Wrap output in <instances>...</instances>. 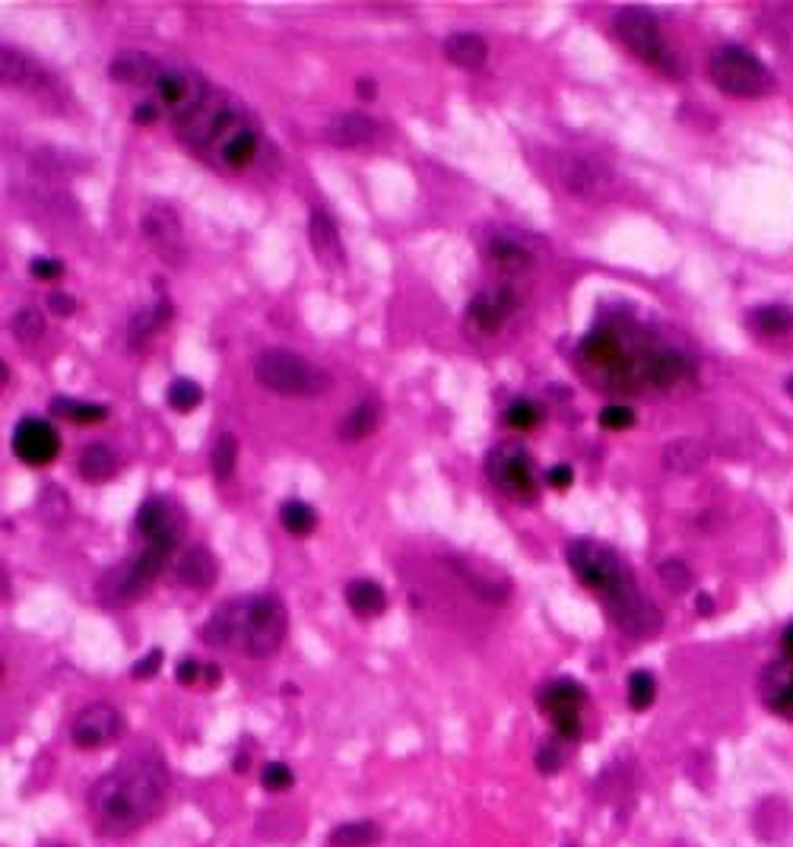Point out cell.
Segmentation results:
<instances>
[{
  "instance_id": "obj_1",
  "label": "cell",
  "mask_w": 793,
  "mask_h": 847,
  "mask_svg": "<svg viewBox=\"0 0 793 847\" xmlns=\"http://www.w3.org/2000/svg\"><path fill=\"white\" fill-rule=\"evenodd\" d=\"M169 803V768L156 756H134L89 787V816L102 835H131Z\"/></svg>"
},
{
  "instance_id": "obj_2",
  "label": "cell",
  "mask_w": 793,
  "mask_h": 847,
  "mask_svg": "<svg viewBox=\"0 0 793 847\" xmlns=\"http://www.w3.org/2000/svg\"><path fill=\"white\" fill-rule=\"evenodd\" d=\"M565 559L587 591L603 600L606 613H610V619L625 635L644 641L660 632L657 606L638 591L632 568L622 562V556L613 546L597 540H575L568 543Z\"/></svg>"
},
{
  "instance_id": "obj_3",
  "label": "cell",
  "mask_w": 793,
  "mask_h": 847,
  "mask_svg": "<svg viewBox=\"0 0 793 847\" xmlns=\"http://www.w3.org/2000/svg\"><path fill=\"white\" fill-rule=\"evenodd\" d=\"M178 134L191 150L204 153L213 165H223L229 172L251 169L264 153V134L257 118L219 89H210L207 102L178 124Z\"/></svg>"
},
{
  "instance_id": "obj_4",
  "label": "cell",
  "mask_w": 793,
  "mask_h": 847,
  "mask_svg": "<svg viewBox=\"0 0 793 847\" xmlns=\"http://www.w3.org/2000/svg\"><path fill=\"white\" fill-rule=\"evenodd\" d=\"M254 378L261 388L280 394V397H321L330 391V372L308 362L305 356L292 353L283 346L261 349L254 359Z\"/></svg>"
},
{
  "instance_id": "obj_5",
  "label": "cell",
  "mask_w": 793,
  "mask_h": 847,
  "mask_svg": "<svg viewBox=\"0 0 793 847\" xmlns=\"http://www.w3.org/2000/svg\"><path fill=\"white\" fill-rule=\"evenodd\" d=\"M708 77L711 83L736 99H759L768 96L774 77L771 70L755 58L752 51L743 45H721L708 61Z\"/></svg>"
},
{
  "instance_id": "obj_6",
  "label": "cell",
  "mask_w": 793,
  "mask_h": 847,
  "mask_svg": "<svg viewBox=\"0 0 793 847\" xmlns=\"http://www.w3.org/2000/svg\"><path fill=\"white\" fill-rule=\"evenodd\" d=\"M286 632H289V613H286V603L280 597L276 594L248 597L238 651H245L251 657H270L283 648Z\"/></svg>"
},
{
  "instance_id": "obj_7",
  "label": "cell",
  "mask_w": 793,
  "mask_h": 847,
  "mask_svg": "<svg viewBox=\"0 0 793 847\" xmlns=\"http://www.w3.org/2000/svg\"><path fill=\"white\" fill-rule=\"evenodd\" d=\"M613 32L616 39L629 48L641 64L657 67V70H673V58L667 39H663L657 16L648 7H622L613 16Z\"/></svg>"
},
{
  "instance_id": "obj_8",
  "label": "cell",
  "mask_w": 793,
  "mask_h": 847,
  "mask_svg": "<svg viewBox=\"0 0 793 847\" xmlns=\"http://www.w3.org/2000/svg\"><path fill=\"white\" fill-rule=\"evenodd\" d=\"M156 89V105L169 115L175 124L188 121L200 105L207 102L210 96V83L200 77L194 70H184V67H162L159 77L153 80Z\"/></svg>"
},
{
  "instance_id": "obj_9",
  "label": "cell",
  "mask_w": 793,
  "mask_h": 847,
  "mask_svg": "<svg viewBox=\"0 0 793 847\" xmlns=\"http://www.w3.org/2000/svg\"><path fill=\"white\" fill-rule=\"evenodd\" d=\"M537 702L543 708V714L549 717L552 730L562 743H575L581 736V708L587 702V692L578 679H552L546 683L537 695Z\"/></svg>"
},
{
  "instance_id": "obj_10",
  "label": "cell",
  "mask_w": 793,
  "mask_h": 847,
  "mask_svg": "<svg viewBox=\"0 0 793 847\" xmlns=\"http://www.w3.org/2000/svg\"><path fill=\"white\" fill-rule=\"evenodd\" d=\"M486 476L489 483L511 495V499H533L537 495V476H533V460L521 445H505L492 448L486 457Z\"/></svg>"
},
{
  "instance_id": "obj_11",
  "label": "cell",
  "mask_w": 793,
  "mask_h": 847,
  "mask_svg": "<svg viewBox=\"0 0 793 847\" xmlns=\"http://www.w3.org/2000/svg\"><path fill=\"white\" fill-rule=\"evenodd\" d=\"M165 559H169V552L159 549V546H146L140 556H134L131 562H124L118 572H112L105 578V597L112 603H131L137 597H143L146 591H150V584L162 575L165 568Z\"/></svg>"
},
{
  "instance_id": "obj_12",
  "label": "cell",
  "mask_w": 793,
  "mask_h": 847,
  "mask_svg": "<svg viewBox=\"0 0 793 847\" xmlns=\"http://www.w3.org/2000/svg\"><path fill=\"white\" fill-rule=\"evenodd\" d=\"M140 232L146 238V245L156 251L159 261H165L169 267H184V261H188V242H184L181 219L172 207L156 204L146 210Z\"/></svg>"
},
{
  "instance_id": "obj_13",
  "label": "cell",
  "mask_w": 793,
  "mask_h": 847,
  "mask_svg": "<svg viewBox=\"0 0 793 847\" xmlns=\"http://www.w3.org/2000/svg\"><path fill=\"white\" fill-rule=\"evenodd\" d=\"M134 524L143 533L146 546H159L165 552H172L184 533V511L172 499H165V495H150L137 508Z\"/></svg>"
},
{
  "instance_id": "obj_14",
  "label": "cell",
  "mask_w": 793,
  "mask_h": 847,
  "mask_svg": "<svg viewBox=\"0 0 793 847\" xmlns=\"http://www.w3.org/2000/svg\"><path fill=\"white\" fill-rule=\"evenodd\" d=\"M559 181L568 194L575 197H603L613 188V169L603 159L594 156H581V153H568L559 159Z\"/></svg>"
},
{
  "instance_id": "obj_15",
  "label": "cell",
  "mask_w": 793,
  "mask_h": 847,
  "mask_svg": "<svg viewBox=\"0 0 793 847\" xmlns=\"http://www.w3.org/2000/svg\"><path fill=\"white\" fill-rule=\"evenodd\" d=\"M124 730L121 711L108 702H92L86 705L70 724V743L77 749H102L115 743Z\"/></svg>"
},
{
  "instance_id": "obj_16",
  "label": "cell",
  "mask_w": 793,
  "mask_h": 847,
  "mask_svg": "<svg viewBox=\"0 0 793 847\" xmlns=\"http://www.w3.org/2000/svg\"><path fill=\"white\" fill-rule=\"evenodd\" d=\"M61 451V438L51 422L39 416H26L13 429V454L29 467H48Z\"/></svg>"
},
{
  "instance_id": "obj_17",
  "label": "cell",
  "mask_w": 793,
  "mask_h": 847,
  "mask_svg": "<svg viewBox=\"0 0 793 847\" xmlns=\"http://www.w3.org/2000/svg\"><path fill=\"white\" fill-rule=\"evenodd\" d=\"M518 305H521L518 296H514V289H508V286L483 289L470 299L467 318L483 330V334H495V330H499L514 311H518Z\"/></svg>"
},
{
  "instance_id": "obj_18",
  "label": "cell",
  "mask_w": 793,
  "mask_h": 847,
  "mask_svg": "<svg viewBox=\"0 0 793 847\" xmlns=\"http://www.w3.org/2000/svg\"><path fill=\"white\" fill-rule=\"evenodd\" d=\"M245 603H248V597H232L219 606V610L204 622V629H200L204 644H210V648H235L238 651V641H242Z\"/></svg>"
},
{
  "instance_id": "obj_19",
  "label": "cell",
  "mask_w": 793,
  "mask_h": 847,
  "mask_svg": "<svg viewBox=\"0 0 793 847\" xmlns=\"http://www.w3.org/2000/svg\"><path fill=\"white\" fill-rule=\"evenodd\" d=\"M0 73H4V83L16 86V89L42 92V89L51 86L48 70L35 58H29L23 48H13V45L0 48Z\"/></svg>"
},
{
  "instance_id": "obj_20",
  "label": "cell",
  "mask_w": 793,
  "mask_h": 847,
  "mask_svg": "<svg viewBox=\"0 0 793 847\" xmlns=\"http://www.w3.org/2000/svg\"><path fill=\"white\" fill-rule=\"evenodd\" d=\"M759 692H762V702L768 711L793 717V660L790 657L771 660L762 670Z\"/></svg>"
},
{
  "instance_id": "obj_21",
  "label": "cell",
  "mask_w": 793,
  "mask_h": 847,
  "mask_svg": "<svg viewBox=\"0 0 793 847\" xmlns=\"http://www.w3.org/2000/svg\"><path fill=\"white\" fill-rule=\"evenodd\" d=\"M378 137V124L362 115V112H343L330 118L324 127V140L340 146V150H356V146H368Z\"/></svg>"
},
{
  "instance_id": "obj_22",
  "label": "cell",
  "mask_w": 793,
  "mask_h": 847,
  "mask_svg": "<svg viewBox=\"0 0 793 847\" xmlns=\"http://www.w3.org/2000/svg\"><path fill=\"white\" fill-rule=\"evenodd\" d=\"M308 238H311V248H315V257L327 267H343L346 257H343V242H340V229L334 223V216L327 210L315 207L308 216Z\"/></svg>"
},
{
  "instance_id": "obj_23",
  "label": "cell",
  "mask_w": 793,
  "mask_h": 847,
  "mask_svg": "<svg viewBox=\"0 0 793 847\" xmlns=\"http://www.w3.org/2000/svg\"><path fill=\"white\" fill-rule=\"evenodd\" d=\"M175 578L181 587H191V591H210L216 581V559L207 546H191L181 552V559L175 562Z\"/></svg>"
},
{
  "instance_id": "obj_24",
  "label": "cell",
  "mask_w": 793,
  "mask_h": 847,
  "mask_svg": "<svg viewBox=\"0 0 793 847\" xmlns=\"http://www.w3.org/2000/svg\"><path fill=\"white\" fill-rule=\"evenodd\" d=\"M162 64L156 58H150L146 51H137V48H124L118 51L112 64H108V77H112L115 83H131V86H140V83H150L159 77Z\"/></svg>"
},
{
  "instance_id": "obj_25",
  "label": "cell",
  "mask_w": 793,
  "mask_h": 847,
  "mask_svg": "<svg viewBox=\"0 0 793 847\" xmlns=\"http://www.w3.org/2000/svg\"><path fill=\"white\" fill-rule=\"evenodd\" d=\"M441 51H445V58L460 67V70H479L486 64L489 58V45L483 35L476 32H454L445 39V45H441Z\"/></svg>"
},
{
  "instance_id": "obj_26",
  "label": "cell",
  "mask_w": 793,
  "mask_h": 847,
  "mask_svg": "<svg viewBox=\"0 0 793 847\" xmlns=\"http://www.w3.org/2000/svg\"><path fill=\"white\" fill-rule=\"evenodd\" d=\"M346 603L359 619H378L387 610L384 587L372 578H356L346 584Z\"/></svg>"
},
{
  "instance_id": "obj_27",
  "label": "cell",
  "mask_w": 793,
  "mask_h": 847,
  "mask_svg": "<svg viewBox=\"0 0 793 847\" xmlns=\"http://www.w3.org/2000/svg\"><path fill=\"white\" fill-rule=\"evenodd\" d=\"M378 426H381V403L375 397H368V400H359L356 407L346 413L337 435L343 441H362L368 435H375Z\"/></svg>"
},
{
  "instance_id": "obj_28",
  "label": "cell",
  "mask_w": 793,
  "mask_h": 847,
  "mask_svg": "<svg viewBox=\"0 0 793 847\" xmlns=\"http://www.w3.org/2000/svg\"><path fill=\"white\" fill-rule=\"evenodd\" d=\"M708 464V448L698 438H676L673 445L663 448V467L673 473H695L698 467Z\"/></svg>"
},
{
  "instance_id": "obj_29",
  "label": "cell",
  "mask_w": 793,
  "mask_h": 847,
  "mask_svg": "<svg viewBox=\"0 0 793 847\" xmlns=\"http://www.w3.org/2000/svg\"><path fill=\"white\" fill-rule=\"evenodd\" d=\"M749 327L762 340H784L793 337V311L787 305H762L749 315Z\"/></svg>"
},
{
  "instance_id": "obj_30",
  "label": "cell",
  "mask_w": 793,
  "mask_h": 847,
  "mask_svg": "<svg viewBox=\"0 0 793 847\" xmlns=\"http://www.w3.org/2000/svg\"><path fill=\"white\" fill-rule=\"evenodd\" d=\"M486 254H489V264H495L502 273H518V270H527L533 264L530 248H524L518 238H511V235L492 238Z\"/></svg>"
},
{
  "instance_id": "obj_31",
  "label": "cell",
  "mask_w": 793,
  "mask_h": 847,
  "mask_svg": "<svg viewBox=\"0 0 793 847\" xmlns=\"http://www.w3.org/2000/svg\"><path fill=\"white\" fill-rule=\"evenodd\" d=\"M118 470V457L115 451L102 445V441H92V445H86L80 451V476L86 483H105L112 480Z\"/></svg>"
},
{
  "instance_id": "obj_32",
  "label": "cell",
  "mask_w": 793,
  "mask_h": 847,
  "mask_svg": "<svg viewBox=\"0 0 793 847\" xmlns=\"http://www.w3.org/2000/svg\"><path fill=\"white\" fill-rule=\"evenodd\" d=\"M381 841V828L368 819L343 822L330 832V844L334 847H375Z\"/></svg>"
},
{
  "instance_id": "obj_33",
  "label": "cell",
  "mask_w": 793,
  "mask_h": 847,
  "mask_svg": "<svg viewBox=\"0 0 793 847\" xmlns=\"http://www.w3.org/2000/svg\"><path fill=\"white\" fill-rule=\"evenodd\" d=\"M169 315H172L169 302H156L153 308H143L140 315H134L131 334H127V343H131V349H137V346H143L146 340H150L156 330H159L165 321H169Z\"/></svg>"
},
{
  "instance_id": "obj_34",
  "label": "cell",
  "mask_w": 793,
  "mask_h": 847,
  "mask_svg": "<svg viewBox=\"0 0 793 847\" xmlns=\"http://www.w3.org/2000/svg\"><path fill=\"white\" fill-rule=\"evenodd\" d=\"M51 413L64 416L70 422H80V426H89V422H102L108 416V410L102 403H86V400H73V397H54L51 400Z\"/></svg>"
},
{
  "instance_id": "obj_35",
  "label": "cell",
  "mask_w": 793,
  "mask_h": 847,
  "mask_svg": "<svg viewBox=\"0 0 793 847\" xmlns=\"http://www.w3.org/2000/svg\"><path fill=\"white\" fill-rule=\"evenodd\" d=\"M280 524L292 533V537H308L311 530L318 524V514L308 502L302 499H289L280 505Z\"/></svg>"
},
{
  "instance_id": "obj_36",
  "label": "cell",
  "mask_w": 793,
  "mask_h": 847,
  "mask_svg": "<svg viewBox=\"0 0 793 847\" xmlns=\"http://www.w3.org/2000/svg\"><path fill=\"white\" fill-rule=\"evenodd\" d=\"M10 334L20 340V343H26V346L35 343V340H42V334H45V318H42V311L35 308V305H23V308L10 318Z\"/></svg>"
},
{
  "instance_id": "obj_37",
  "label": "cell",
  "mask_w": 793,
  "mask_h": 847,
  "mask_svg": "<svg viewBox=\"0 0 793 847\" xmlns=\"http://www.w3.org/2000/svg\"><path fill=\"white\" fill-rule=\"evenodd\" d=\"M235 460H238L235 435H232V432H223V435L216 438L213 454H210V470H213L216 480H229V476L235 473Z\"/></svg>"
},
{
  "instance_id": "obj_38",
  "label": "cell",
  "mask_w": 793,
  "mask_h": 847,
  "mask_svg": "<svg viewBox=\"0 0 793 847\" xmlns=\"http://www.w3.org/2000/svg\"><path fill=\"white\" fill-rule=\"evenodd\" d=\"M657 698V679L648 670H635L629 676V705L632 711H648Z\"/></svg>"
},
{
  "instance_id": "obj_39",
  "label": "cell",
  "mask_w": 793,
  "mask_h": 847,
  "mask_svg": "<svg viewBox=\"0 0 793 847\" xmlns=\"http://www.w3.org/2000/svg\"><path fill=\"white\" fill-rule=\"evenodd\" d=\"M169 407L178 410V413H191L197 410V403L204 400V391H200V384L191 381V378H175L172 388H169Z\"/></svg>"
},
{
  "instance_id": "obj_40",
  "label": "cell",
  "mask_w": 793,
  "mask_h": 847,
  "mask_svg": "<svg viewBox=\"0 0 793 847\" xmlns=\"http://www.w3.org/2000/svg\"><path fill=\"white\" fill-rule=\"evenodd\" d=\"M543 419V410H540V403H533V400H514L511 407L505 410V422L511 429H518V432H527V429H533L537 426V422Z\"/></svg>"
},
{
  "instance_id": "obj_41",
  "label": "cell",
  "mask_w": 793,
  "mask_h": 847,
  "mask_svg": "<svg viewBox=\"0 0 793 847\" xmlns=\"http://www.w3.org/2000/svg\"><path fill=\"white\" fill-rule=\"evenodd\" d=\"M657 575H660V581L667 584L670 591H676V594L689 591V587H692V568L682 562V559H663V562L657 565Z\"/></svg>"
},
{
  "instance_id": "obj_42",
  "label": "cell",
  "mask_w": 793,
  "mask_h": 847,
  "mask_svg": "<svg viewBox=\"0 0 793 847\" xmlns=\"http://www.w3.org/2000/svg\"><path fill=\"white\" fill-rule=\"evenodd\" d=\"M774 16V29H771V39L778 42L784 48V54L793 61V4H784V7H774L771 10Z\"/></svg>"
},
{
  "instance_id": "obj_43",
  "label": "cell",
  "mask_w": 793,
  "mask_h": 847,
  "mask_svg": "<svg viewBox=\"0 0 793 847\" xmlns=\"http://www.w3.org/2000/svg\"><path fill=\"white\" fill-rule=\"evenodd\" d=\"M454 568H457V575L464 578V584L470 587V591H476L479 597H486V600H502V597L508 594V591H505V584H495L492 578L476 575L473 568H467V565L454 562Z\"/></svg>"
},
{
  "instance_id": "obj_44",
  "label": "cell",
  "mask_w": 793,
  "mask_h": 847,
  "mask_svg": "<svg viewBox=\"0 0 793 847\" xmlns=\"http://www.w3.org/2000/svg\"><path fill=\"white\" fill-rule=\"evenodd\" d=\"M261 784L267 790H273V794H283V790H289L295 784V775L286 762H267L264 771H261Z\"/></svg>"
},
{
  "instance_id": "obj_45",
  "label": "cell",
  "mask_w": 793,
  "mask_h": 847,
  "mask_svg": "<svg viewBox=\"0 0 793 847\" xmlns=\"http://www.w3.org/2000/svg\"><path fill=\"white\" fill-rule=\"evenodd\" d=\"M600 426L610 432H625L635 426V413L632 407H622V403H610V407L600 410Z\"/></svg>"
},
{
  "instance_id": "obj_46",
  "label": "cell",
  "mask_w": 793,
  "mask_h": 847,
  "mask_svg": "<svg viewBox=\"0 0 793 847\" xmlns=\"http://www.w3.org/2000/svg\"><path fill=\"white\" fill-rule=\"evenodd\" d=\"M565 765V752H562V740L556 736V740H549L537 749V768L543 771V775H556V771Z\"/></svg>"
},
{
  "instance_id": "obj_47",
  "label": "cell",
  "mask_w": 793,
  "mask_h": 847,
  "mask_svg": "<svg viewBox=\"0 0 793 847\" xmlns=\"http://www.w3.org/2000/svg\"><path fill=\"white\" fill-rule=\"evenodd\" d=\"M29 273L35 276V280H42V283H54V280H61L64 264H61V261H51V257H39V261L29 264Z\"/></svg>"
},
{
  "instance_id": "obj_48",
  "label": "cell",
  "mask_w": 793,
  "mask_h": 847,
  "mask_svg": "<svg viewBox=\"0 0 793 847\" xmlns=\"http://www.w3.org/2000/svg\"><path fill=\"white\" fill-rule=\"evenodd\" d=\"M159 667H162V651H159V648H153L150 654L137 660L134 670H131V676H134V679H150V676H156V673H159Z\"/></svg>"
},
{
  "instance_id": "obj_49",
  "label": "cell",
  "mask_w": 793,
  "mask_h": 847,
  "mask_svg": "<svg viewBox=\"0 0 793 847\" xmlns=\"http://www.w3.org/2000/svg\"><path fill=\"white\" fill-rule=\"evenodd\" d=\"M200 673H204V667H200V660H194V657H181L178 667H175V679L181 686H194L200 679Z\"/></svg>"
},
{
  "instance_id": "obj_50",
  "label": "cell",
  "mask_w": 793,
  "mask_h": 847,
  "mask_svg": "<svg viewBox=\"0 0 793 847\" xmlns=\"http://www.w3.org/2000/svg\"><path fill=\"white\" fill-rule=\"evenodd\" d=\"M546 483L552 489H568L571 483H575V473H571V467H565V464H556V467H549Z\"/></svg>"
},
{
  "instance_id": "obj_51",
  "label": "cell",
  "mask_w": 793,
  "mask_h": 847,
  "mask_svg": "<svg viewBox=\"0 0 793 847\" xmlns=\"http://www.w3.org/2000/svg\"><path fill=\"white\" fill-rule=\"evenodd\" d=\"M48 305L54 315H73V311H77V302H73V296H67V292H51Z\"/></svg>"
},
{
  "instance_id": "obj_52",
  "label": "cell",
  "mask_w": 793,
  "mask_h": 847,
  "mask_svg": "<svg viewBox=\"0 0 793 847\" xmlns=\"http://www.w3.org/2000/svg\"><path fill=\"white\" fill-rule=\"evenodd\" d=\"M159 112H162V108H159L156 102H140V105L134 108V121H137V124H153V121L159 118Z\"/></svg>"
},
{
  "instance_id": "obj_53",
  "label": "cell",
  "mask_w": 793,
  "mask_h": 847,
  "mask_svg": "<svg viewBox=\"0 0 793 847\" xmlns=\"http://www.w3.org/2000/svg\"><path fill=\"white\" fill-rule=\"evenodd\" d=\"M356 92H359V99H375L378 86H375V80H368V77H359V83H356Z\"/></svg>"
},
{
  "instance_id": "obj_54",
  "label": "cell",
  "mask_w": 793,
  "mask_h": 847,
  "mask_svg": "<svg viewBox=\"0 0 793 847\" xmlns=\"http://www.w3.org/2000/svg\"><path fill=\"white\" fill-rule=\"evenodd\" d=\"M695 613H698V616H711V613H714V603H711L708 594H698V597H695Z\"/></svg>"
},
{
  "instance_id": "obj_55",
  "label": "cell",
  "mask_w": 793,
  "mask_h": 847,
  "mask_svg": "<svg viewBox=\"0 0 793 847\" xmlns=\"http://www.w3.org/2000/svg\"><path fill=\"white\" fill-rule=\"evenodd\" d=\"M781 648H784V657L793 660V622L784 629V638H781Z\"/></svg>"
},
{
  "instance_id": "obj_56",
  "label": "cell",
  "mask_w": 793,
  "mask_h": 847,
  "mask_svg": "<svg viewBox=\"0 0 793 847\" xmlns=\"http://www.w3.org/2000/svg\"><path fill=\"white\" fill-rule=\"evenodd\" d=\"M204 676H207V686H216V683H219V676H223V673H219V667H216V664H207V667H204Z\"/></svg>"
},
{
  "instance_id": "obj_57",
  "label": "cell",
  "mask_w": 793,
  "mask_h": 847,
  "mask_svg": "<svg viewBox=\"0 0 793 847\" xmlns=\"http://www.w3.org/2000/svg\"><path fill=\"white\" fill-rule=\"evenodd\" d=\"M787 394H790V397H793V378H790V381H787Z\"/></svg>"
}]
</instances>
